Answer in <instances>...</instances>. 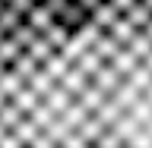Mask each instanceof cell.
<instances>
[{"instance_id": "3", "label": "cell", "mask_w": 152, "mask_h": 148, "mask_svg": "<svg viewBox=\"0 0 152 148\" xmlns=\"http://www.w3.org/2000/svg\"><path fill=\"white\" fill-rule=\"evenodd\" d=\"M140 63H146V66H149V69H152V51H149V54H146V57H142Z\"/></svg>"}, {"instance_id": "2", "label": "cell", "mask_w": 152, "mask_h": 148, "mask_svg": "<svg viewBox=\"0 0 152 148\" xmlns=\"http://www.w3.org/2000/svg\"><path fill=\"white\" fill-rule=\"evenodd\" d=\"M108 63H111V66H114V69H117V73H121V76H127V73H130V69H133V66L140 63V57H136V54H133V51H130V47L124 44V47H117V54H114L111 60H108Z\"/></svg>"}, {"instance_id": "5", "label": "cell", "mask_w": 152, "mask_h": 148, "mask_svg": "<svg viewBox=\"0 0 152 148\" xmlns=\"http://www.w3.org/2000/svg\"><path fill=\"white\" fill-rule=\"evenodd\" d=\"M142 3H146V6H149V9H152V0H142Z\"/></svg>"}, {"instance_id": "4", "label": "cell", "mask_w": 152, "mask_h": 148, "mask_svg": "<svg viewBox=\"0 0 152 148\" xmlns=\"http://www.w3.org/2000/svg\"><path fill=\"white\" fill-rule=\"evenodd\" d=\"M142 32H146V35L152 38V19H149V22H146V25H142Z\"/></svg>"}, {"instance_id": "1", "label": "cell", "mask_w": 152, "mask_h": 148, "mask_svg": "<svg viewBox=\"0 0 152 148\" xmlns=\"http://www.w3.org/2000/svg\"><path fill=\"white\" fill-rule=\"evenodd\" d=\"M121 16L127 19V22H130L133 28H142V25H146V22H149V19H152V9L146 6L142 0H133V6H127V9H124V13H121Z\"/></svg>"}]
</instances>
